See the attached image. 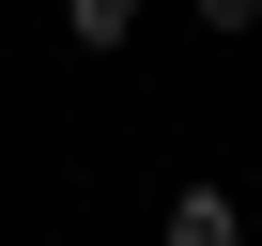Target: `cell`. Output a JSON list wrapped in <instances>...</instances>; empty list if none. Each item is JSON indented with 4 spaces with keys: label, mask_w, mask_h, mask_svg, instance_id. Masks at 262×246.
<instances>
[{
    "label": "cell",
    "mask_w": 262,
    "mask_h": 246,
    "mask_svg": "<svg viewBox=\"0 0 262 246\" xmlns=\"http://www.w3.org/2000/svg\"><path fill=\"white\" fill-rule=\"evenodd\" d=\"M155 246H247V215H231V185H185V200L155 215Z\"/></svg>",
    "instance_id": "1"
},
{
    "label": "cell",
    "mask_w": 262,
    "mask_h": 246,
    "mask_svg": "<svg viewBox=\"0 0 262 246\" xmlns=\"http://www.w3.org/2000/svg\"><path fill=\"white\" fill-rule=\"evenodd\" d=\"M62 31H77V46H93V62H108V46H123V31H139V0H62Z\"/></svg>",
    "instance_id": "2"
},
{
    "label": "cell",
    "mask_w": 262,
    "mask_h": 246,
    "mask_svg": "<svg viewBox=\"0 0 262 246\" xmlns=\"http://www.w3.org/2000/svg\"><path fill=\"white\" fill-rule=\"evenodd\" d=\"M201 31H262V0H201Z\"/></svg>",
    "instance_id": "3"
}]
</instances>
